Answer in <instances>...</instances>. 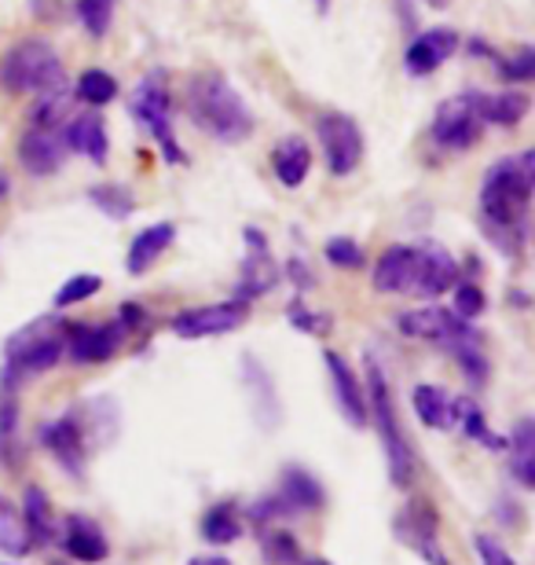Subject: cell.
Segmentation results:
<instances>
[{"label": "cell", "mask_w": 535, "mask_h": 565, "mask_svg": "<svg viewBox=\"0 0 535 565\" xmlns=\"http://www.w3.org/2000/svg\"><path fill=\"white\" fill-rule=\"evenodd\" d=\"M60 85H66L63 60L41 38L19 41L0 60V88H8V93H49Z\"/></svg>", "instance_id": "obj_5"}, {"label": "cell", "mask_w": 535, "mask_h": 565, "mask_svg": "<svg viewBox=\"0 0 535 565\" xmlns=\"http://www.w3.org/2000/svg\"><path fill=\"white\" fill-rule=\"evenodd\" d=\"M22 525H26V536H30V547H49L55 544L60 536V525H55V511H52V500L41 484H26L22 492Z\"/></svg>", "instance_id": "obj_23"}, {"label": "cell", "mask_w": 535, "mask_h": 565, "mask_svg": "<svg viewBox=\"0 0 535 565\" xmlns=\"http://www.w3.org/2000/svg\"><path fill=\"white\" fill-rule=\"evenodd\" d=\"M243 386L249 390V397H254V415L260 429H276L279 419H282V408H279V397H276V382L265 367H260V360L254 353L243 356Z\"/></svg>", "instance_id": "obj_22"}, {"label": "cell", "mask_w": 535, "mask_h": 565, "mask_svg": "<svg viewBox=\"0 0 535 565\" xmlns=\"http://www.w3.org/2000/svg\"><path fill=\"white\" fill-rule=\"evenodd\" d=\"M52 565H66V562H52Z\"/></svg>", "instance_id": "obj_53"}, {"label": "cell", "mask_w": 535, "mask_h": 565, "mask_svg": "<svg viewBox=\"0 0 535 565\" xmlns=\"http://www.w3.org/2000/svg\"><path fill=\"white\" fill-rule=\"evenodd\" d=\"M287 276H290V282H293L298 290H312V287H315L312 268H309V262H301V257H293V262L287 265Z\"/></svg>", "instance_id": "obj_46"}, {"label": "cell", "mask_w": 535, "mask_h": 565, "mask_svg": "<svg viewBox=\"0 0 535 565\" xmlns=\"http://www.w3.org/2000/svg\"><path fill=\"white\" fill-rule=\"evenodd\" d=\"M532 99L525 93H514V88H506V93H481V115H484V126H517L521 118L528 115Z\"/></svg>", "instance_id": "obj_29"}, {"label": "cell", "mask_w": 535, "mask_h": 565, "mask_svg": "<svg viewBox=\"0 0 535 565\" xmlns=\"http://www.w3.org/2000/svg\"><path fill=\"white\" fill-rule=\"evenodd\" d=\"M246 243L254 246V250L246 254L243 273H238L235 298L238 301H257V298H265L268 290L279 287V265L271 262V254H268V246H265V235H260V232L249 228Z\"/></svg>", "instance_id": "obj_17"}, {"label": "cell", "mask_w": 535, "mask_h": 565, "mask_svg": "<svg viewBox=\"0 0 535 565\" xmlns=\"http://www.w3.org/2000/svg\"><path fill=\"white\" fill-rule=\"evenodd\" d=\"M71 104H74V93L66 85L49 88V93H38V104H33V110H30V126L60 129L63 121L71 118Z\"/></svg>", "instance_id": "obj_33"}, {"label": "cell", "mask_w": 535, "mask_h": 565, "mask_svg": "<svg viewBox=\"0 0 535 565\" xmlns=\"http://www.w3.org/2000/svg\"><path fill=\"white\" fill-rule=\"evenodd\" d=\"M454 426H462V434L470 440H481L484 448L492 451H506V437L492 434V426H488L481 404L470 401V397H459L454 401Z\"/></svg>", "instance_id": "obj_31"}, {"label": "cell", "mask_w": 535, "mask_h": 565, "mask_svg": "<svg viewBox=\"0 0 535 565\" xmlns=\"http://www.w3.org/2000/svg\"><path fill=\"white\" fill-rule=\"evenodd\" d=\"M8 188H11V184H8V180H4V177H0V199H4V195H8Z\"/></svg>", "instance_id": "obj_51"}, {"label": "cell", "mask_w": 535, "mask_h": 565, "mask_svg": "<svg viewBox=\"0 0 535 565\" xmlns=\"http://www.w3.org/2000/svg\"><path fill=\"white\" fill-rule=\"evenodd\" d=\"M38 440L44 448L52 451V459L71 473V478L82 481L85 478V462H88V437H85V426L77 419V412L71 415H60V419L44 423L38 429Z\"/></svg>", "instance_id": "obj_11"}, {"label": "cell", "mask_w": 535, "mask_h": 565, "mask_svg": "<svg viewBox=\"0 0 535 565\" xmlns=\"http://www.w3.org/2000/svg\"><path fill=\"white\" fill-rule=\"evenodd\" d=\"M535 191V154L499 158L481 184V217L484 235L506 257H517L528 239V206Z\"/></svg>", "instance_id": "obj_1"}, {"label": "cell", "mask_w": 535, "mask_h": 565, "mask_svg": "<svg viewBox=\"0 0 535 565\" xmlns=\"http://www.w3.org/2000/svg\"><path fill=\"white\" fill-rule=\"evenodd\" d=\"M188 115L206 137L221 143H243L254 132V110L221 74H199L188 85Z\"/></svg>", "instance_id": "obj_2"}, {"label": "cell", "mask_w": 535, "mask_h": 565, "mask_svg": "<svg viewBox=\"0 0 535 565\" xmlns=\"http://www.w3.org/2000/svg\"><path fill=\"white\" fill-rule=\"evenodd\" d=\"M323 254H327V262L338 265V268H363V262H367V257H363V246L356 239H349V235L327 239Z\"/></svg>", "instance_id": "obj_43"}, {"label": "cell", "mask_w": 535, "mask_h": 565, "mask_svg": "<svg viewBox=\"0 0 535 565\" xmlns=\"http://www.w3.org/2000/svg\"><path fill=\"white\" fill-rule=\"evenodd\" d=\"M118 312H121L118 320L125 323V331H129V334L136 331V327H143V323H147V312H143V309H140V305H136V301H125Z\"/></svg>", "instance_id": "obj_47"}, {"label": "cell", "mask_w": 535, "mask_h": 565, "mask_svg": "<svg viewBox=\"0 0 535 565\" xmlns=\"http://www.w3.org/2000/svg\"><path fill=\"white\" fill-rule=\"evenodd\" d=\"M367 412H371V423L378 429L382 437V451H385V467H389V481L396 489H411L415 484V473H418V459H415V448L407 440L400 419H396V404H393V390L385 382L382 367L371 364L367 367Z\"/></svg>", "instance_id": "obj_4"}, {"label": "cell", "mask_w": 535, "mask_h": 565, "mask_svg": "<svg viewBox=\"0 0 535 565\" xmlns=\"http://www.w3.org/2000/svg\"><path fill=\"white\" fill-rule=\"evenodd\" d=\"M484 309H488V298H484V290L477 287V282H459V287H454L451 312L459 316V320H477Z\"/></svg>", "instance_id": "obj_42"}, {"label": "cell", "mask_w": 535, "mask_h": 565, "mask_svg": "<svg viewBox=\"0 0 535 565\" xmlns=\"http://www.w3.org/2000/svg\"><path fill=\"white\" fill-rule=\"evenodd\" d=\"M459 282V265L448 254V246L440 243H418L415 246V279H411V298H440Z\"/></svg>", "instance_id": "obj_13"}, {"label": "cell", "mask_w": 535, "mask_h": 565, "mask_svg": "<svg viewBox=\"0 0 535 565\" xmlns=\"http://www.w3.org/2000/svg\"><path fill=\"white\" fill-rule=\"evenodd\" d=\"M287 320L298 327L301 334H312V338H323V334H330V316L327 312H312L309 305H304L301 298L298 301H290V309H287Z\"/></svg>", "instance_id": "obj_40"}, {"label": "cell", "mask_w": 535, "mask_h": 565, "mask_svg": "<svg viewBox=\"0 0 535 565\" xmlns=\"http://www.w3.org/2000/svg\"><path fill=\"white\" fill-rule=\"evenodd\" d=\"M271 169H276L279 184L301 188L304 177H309V169H312V147L301 137H287L276 147V154H271Z\"/></svg>", "instance_id": "obj_27"}, {"label": "cell", "mask_w": 535, "mask_h": 565, "mask_svg": "<svg viewBox=\"0 0 535 565\" xmlns=\"http://www.w3.org/2000/svg\"><path fill=\"white\" fill-rule=\"evenodd\" d=\"M323 364H327V375H330V393H334V404L338 412L345 415L349 426H371V412H367V390H363V382L356 371L349 367V360L341 353H323Z\"/></svg>", "instance_id": "obj_14"}, {"label": "cell", "mask_w": 535, "mask_h": 565, "mask_svg": "<svg viewBox=\"0 0 535 565\" xmlns=\"http://www.w3.org/2000/svg\"><path fill=\"white\" fill-rule=\"evenodd\" d=\"M448 353L459 360V367H462V375L470 386L481 390L488 375H492V364H488V356H484V349H481V338H477V331H470L466 338H459V342H451L448 345Z\"/></svg>", "instance_id": "obj_32"}, {"label": "cell", "mask_w": 535, "mask_h": 565, "mask_svg": "<svg viewBox=\"0 0 535 565\" xmlns=\"http://www.w3.org/2000/svg\"><path fill=\"white\" fill-rule=\"evenodd\" d=\"M66 353V323L60 316H41L4 342V367H0V390H19L33 375H44Z\"/></svg>", "instance_id": "obj_3"}, {"label": "cell", "mask_w": 535, "mask_h": 565, "mask_svg": "<svg viewBox=\"0 0 535 565\" xmlns=\"http://www.w3.org/2000/svg\"><path fill=\"white\" fill-rule=\"evenodd\" d=\"M99 287H104V279L93 276V273L71 276V279L63 282L60 290H55L52 305H55V309H71V305H82V301L93 298V294H99Z\"/></svg>", "instance_id": "obj_39"}, {"label": "cell", "mask_w": 535, "mask_h": 565, "mask_svg": "<svg viewBox=\"0 0 535 565\" xmlns=\"http://www.w3.org/2000/svg\"><path fill=\"white\" fill-rule=\"evenodd\" d=\"M393 533L407 551H415L422 562L451 565L448 558H443V551H440V518H437V507H432L429 500L407 503L404 511L393 518Z\"/></svg>", "instance_id": "obj_8"}, {"label": "cell", "mask_w": 535, "mask_h": 565, "mask_svg": "<svg viewBox=\"0 0 535 565\" xmlns=\"http://www.w3.org/2000/svg\"><path fill=\"white\" fill-rule=\"evenodd\" d=\"M484 132V115H481V93H459L443 99L432 115V140L448 151H466L481 140Z\"/></svg>", "instance_id": "obj_7"}, {"label": "cell", "mask_w": 535, "mask_h": 565, "mask_svg": "<svg viewBox=\"0 0 535 565\" xmlns=\"http://www.w3.org/2000/svg\"><path fill=\"white\" fill-rule=\"evenodd\" d=\"M199 533L213 547H227L235 540H243V518L235 514L232 503H213L199 522Z\"/></svg>", "instance_id": "obj_30"}, {"label": "cell", "mask_w": 535, "mask_h": 565, "mask_svg": "<svg viewBox=\"0 0 535 565\" xmlns=\"http://www.w3.org/2000/svg\"><path fill=\"white\" fill-rule=\"evenodd\" d=\"M301 565H330V562L327 558H304Z\"/></svg>", "instance_id": "obj_50"}, {"label": "cell", "mask_w": 535, "mask_h": 565, "mask_svg": "<svg viewBox=\"0 0 535 565\" xmlns=\"http://www.w3.org/2000/svg\"><path fill=\"white\" fill-rule=\"evenodd\" d=\"M249 320V301H221V305H202V309H184L173 316L169 331L184 342H199V338H221L238 331Z\"/></svg>", "instance_id": "obj_9"}, {"label": "cell", "mask_w": 535, "mask_h": 565, "mask_svg": "<svg viewBox=\"0 0 535 565\" xmlns=\"http://www.w3.org/2000/svg\"><path fill=\"white\" fill-rule=\"evenodd\" d=\"M415 279V246H389L374 265V290L378 294H407Z\"/></svg>", "instance_id": "obj_24"}, {"label": "cell", "mask_w": 535, "mask_h": 565, "mask_svg": "<svg viewBox=\"0 0 535 565\" xmlns=\"http://www.w3.org/2000/svg\"><path fill=\"white\" fill-rule=\"evenodd\" d=\"M188 565H235V562L224 558V555H199V558H191Z\"/></svg>", "instance_id": "obj_49"}, {"label": "cell", "mask_w": 535, "mask_h": 565, "mask_svg": "<svg viewBox=\"0 0 535 565\" xmlns=\"http://www.w3.org/2000/svg\"><path fill=\"white\" fill-rule=\"evenodd\" d=\"M74 96L88 107H107L118 99V82H114L107 71H85L82 77H77Z\"/></svg>", "instance_id": "obj_36"}, {"label": "cell", "mask_w": 535, "mask_h": 565, "mask_svg": "<svg viewBox=\"0 0 535 565\" xmlns=\"http://www.w3.org/2000/svg\"><path fill=\"white\" fill-rule=\"evenodd\" d=\"M129 110H132V118L143 126L147 137L162 147L169 166H184L188 162L184 147H180L176 137H173V99H169V88H165L162 74H147L143 82L136 85V93L129 99Z\"/></svg>", "instance_id": "obj_6"}, {"label": "cell", "mask_w": 535, "mask_h": 565, "mask_svg": "<svg viewBox=\"0 0 535 565\" xmlns=\"http://www.w3.org/2000/svg\"><path fill=\"white\" fill-rule=\"evenodd\" d=\"M125 338H129V331H125L121 320L114 323H66V353L74 364H107V360L118 353V349L125 345Z\"/></svg>", "instance_id": "obj_12"}, {"label": "cell", "mask_w": 535, "mask_h": 565, "mask_svg": "<svg viewBox=\"0 0 535 565\" xmlns=\"http://www.w3.org/2000/svg\"><path fill=\"white\" fill-rule=\"evenodd\" d=\"M88 199H93V206H96V210H104L110 221L132 217V210H136L132 191L125 188V184H99V188L88 191Z\"/></svg>", "instance_id": "obj_37"}, {"label": "cell", "mask_w": 535, "mask_h": 565, "mask_svg": "<svg viewBox=\"0 0 535 565\" xmlns=\"http://www.w3.org/2000/svg\"><path fill=\"white\" fill-rule=\"evenodd\" d=\"M114 4H118V0H77L74 11H77V22L85 26V33L107 38V30L114 22Z\"/></svg>", "instance_id": "obj_38"}, {"label": "cell", "mask_w": 535, "mask_h": 565, "mask_svg": "<svg viewBox=\"0 0 535 565\" xmlns=\"http://www.w3.org/2000/svg\"><path fill=\"white\" fill-rule=\"evenodd\" d=\"M55 544L66 551V558L82 562V565H99L110 558V540L107 533L99 529L93 518L85 514H71L60 529V536H55Z\"/></svg>", "instance_id": "obj_16"}, {"label": "cell", "mask_w": 535, "mask_h": 565, "mask_svg": "<svg viewBox=\"0 0 535 565\" xmlns=\"http://www.w3.org/2000/svg\"><path fill=\"white\" fill-rule=\"evenodd\" d=\"M249 522H254L257 529H268V525H279V522H287V518H293L287 511V503L279 500L276 492H268V495H260V500L249 503Z\"/></svg>", "instance_id": "obj_41"}, {"label": "cell", "mask_w": 535, "mask_h": 565, "mask_svg": "<svg viewBox=\"0 0 535 565\" xmlns=\"http://www.w3.org/2000/svg\"><path fill=\"white\" fill-rule=\"evenodd\" d=\"M426 4H432V8H443V4H448V0H426Z\"/></svg>", "instance_id": "obj_52"}, {"label": "cell", "mask_w": 535, "mask_h": 565, "mask_svg": "<svg viewBox=\"0 0 535 565\" xmlns=\"http://www.w3.org/2000/svg\"><path fill=\"white\" fill-rule=\"evenodd\" d=\"M411 404H415V415L422 419V426L454 429V397H448V390L422 382V386L411 390Z\"/></svg>", "instance_id": "obj_28"}, {"label": "cell", "mask_w": 535, "mask_h": 565, "mask_svg": "<svg viewBox=\"0 0 535 565\" xmlns=\"http://www.w3.org/2000/svg\"><path fill=\"white\" fill-rule=\"evenodd\" d=\"M473 547H477V555H481V565H517V558L510 555V551L499 544L495 536L477 533L473 536Z\"/></svg>", "instance_id": "obj_45"}, {"label": "cell", "mask_w": 535, "mask_h": 565, "mask_svg": "<svg viewBox=\"0 0 535 565\" xmlns=\"http://www.w3.org/2000/svg\"><path fill=\"white\" fill-rule=\"evenodd\" d=\"M279 500L287 503V511L298 518V514H312V511H323L327 507V492L320 478L304 467H287L279 478Z\"/></svg>", "instance_id": "obj_21"}, {"label": "cell", "mask_w": 535, "mask_h": 565, "mask_svg": "<svg viewBox=\"0 0 535 565\" xmlns=\"http://www.w3.org/2000/svg\"><path fill=\"white\" fill-rule=\"evenodd\" d=\"M0 551H4L8 558H22L30 555V536H26V525H22V514L19 507L8 500V495H0Z\"/></svg>", "instance_id": "obj_35"}, {"label": "cell", "mask_w": 535, "mask_h": 565, "mask_svg": "<svg viewBox=\"0 0 535 565\" xmlns=\"http://www.w3.org/2000/svg\"><path fill=\"white\" fill-rule=\"evenodd\" d=\"M506 451H510V473L521 489H535V423L521 419L514 426V434L506 437Z\"/></svg>", "instance_id": "obj_26"}, {"label": "cell", "mask_w": 535, "mask_h": 565, "mask_svg": "<svg viewBox=\"0 0 535 565\" xmlns=\"http://www.w3.org/2000/svg\"><path fill=\"white\" fill-rule=\"evenodd\" d=\"M66 143L60 137V129H38L30 126L26 137L19 140V162L30 177H52L63 166Z\"/></svg>", "instance_id": "obj_19"}, {"label": "cell", "mask_w": 535, "mask_h": 565, "mask_svg": "<svg viewBox=\"0 0 535 565\" xmlns=\"http://www.w3.org/2000/svg\"><path fill=\"white\" fill-rule=\"evenodd\" d=\"M400 331L407 338H422V342H437L440 349H448L451 342H459L473 331L470 320H459L451 309H440V305H422V309H411L400 316Z\"/></svg>", "instance_id": "obj_15"}, {"label": "cell", "mask_w": 535, "mask_h": 565, "mask_svg": "<svg viewBox=\"0 0 535 565\" xmlns=\"http://www.w3.org/2000/svg\"><path fill=\"white\" fill-rule=\"evenodd\" d=\"M521 507L514 503V500H499L495 503V518H499V522H503L506 529H521Z\"/></svg>", "instance_id": "obj_48"}, {"label": "cell", "mask_w": 535, "mask_h": 565, "mask_svg": "<svg viewBox=\"0 0 535 565\" xmlns=\"http://www.w3.org/2000/svg\"><path fill=\"white\" fill-rule=\"evenodd\" d=\"M60 137L66 143V154H85V158H93L96 166L107 162L110 140H107L104 118H99L96 110H88V115H77V118H66L63 126H60Z\"/></svg>", "instance_id": "obj_20"}, {"label": "cell", "mask_w": 535, "mask_h": 565, "mask_svg": "<svg viewBox=\"0 0 535 565\" xmlns=\"http://www.w3.org/2000/svg\"><path fill=\"white\" fill-rule=\"evenodd\" d=\"M454 49H459V33L448 30V26L418 33V38L411 41V49H407V55H404L407 74L429 77L432 71H440V66L451 60Z\"/></svg>", "instance_id": "obj_18"}, {"label": "cell", "mask_w": 535, "mask_h": 565, "mask_svg": "<svg viewBox=\"0 0 535 565\" xmlns=\"http://www.w3.org/2000/svg\"><path fill=\"white\" fill-rule=\"evenodd\" d=\"M315 137L323 143V158L327 169L334 177H349L352 169L360 166L363 158V129L356 118L341 115V110H330L320 121H315Z\"/></svg>", "instance_id": "obj_10"}, {"label": "cell", "mask_w": 535, "mask_h": 565, "mask_svg": "<svg viewBox=\"0 0 535 565\" xmlns=\"http://www.w3.org/2000/svg\"><path fill=\"white\" fill-rule=\"evenodd\" d=\"M499 74H503V82H532L535 77V52L525 44L517 55L499 60Z\"/></svg>", "instance_id": "obj_44"}, {"label": "cell", "mask_w": 535, "mask_h": 565, "mask_svg": "<svg viewBox=\"0 0 535 565\" xmlns=\"http://www.w3.org/2000/svg\"><path fill=\"white\" fill-rule=\"evenodd\" d=\"M176 239V228L169 221L162 224H151V228H143L140 235L132 239L129 246V257H125V268H129V276H143L147 268H151L158 257L169 250V243Z\"/></svg>", "instance_id": "obj_25"}, {"label": "cell", "mask_w": 535, "mask_h": 565, "mask_svg": "<svg viewBox=\"0 0 535 565\" xmlns=\"http://www.w3.org/2000/svg\"><path fill=\"white\" fill-rule=\"evenodd\" d=\"M260 558H265V565H301L304 551L293 533L268 525V529H260Z\"/></svg>", "instance_id": "obj_34"}]
</instances>
